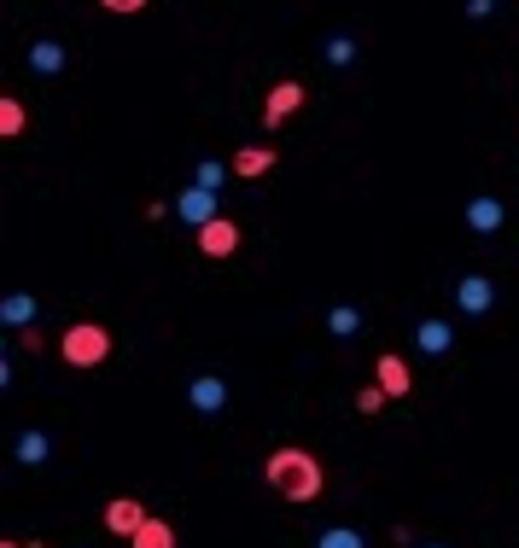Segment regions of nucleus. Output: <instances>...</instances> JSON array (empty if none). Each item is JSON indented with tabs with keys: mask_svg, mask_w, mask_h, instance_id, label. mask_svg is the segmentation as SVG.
<instances>
[{
	"mask_svg": "<svg viewBox=\"0 0 519 548\" xmlns=\"http://www.w3.org/2000/svg\"><path fill=\"white\" fill-rule=\"evenodd\" d=\"M269 484H275L286 502H321V490H327V473H321V461H315L310 449H298V444H286L269 455Z\"/></svg>",
	"mask_w": 519,
	"mask_h": 548,
	"instance_id": "f257e3e1",
	"label": "nucleus"
},
{
	"mask_svg": "<svg viewBox=\"0 0 519 548\" xmlns=\"http://www.w3.org/2000/svg\"><path fill=\"white\" fill-rule=\"evenodd\" d=\"M59 356H65V368H100L111 356V333L100 321H70L65 339H59Z\"/></svg>",
	"mask_w": 519,
	"mask_h": 548,
	"instance_id": "f03ea898",
	"label": "nucleus"
},
{
	"mask_svg": "<svg viewBox=\"0 0 519 548\" xmlns=\"http://www.w3.org/2000/svg\"><path fill=\"white\" fill-rule=\"evenodd\" d=\"M298 111H304V82H275V88H269V100H263V129L275 135L280 123H286V117H298Z\"/></svg>",
	"mask_w": 519,
	"mask_h": 548,
	"instance_id": "7ed1b4c3",
	"label": "nucleus"
},
{
	"mask_svg": "<svg viewBox=\"0 0 519 548\" xmlns=\"http://www.w3.org/2000/svg\"><path fill=\"white\" fill-rule=\"evenodd\" d=\"M146 508H140L135 496H111V502H105V531H111V537H123V543H135V531L140 525H146Z\"/></svg>",
	"mask_w": 519,
	"mask_h": 548,
	"instance_id": "20e7f679",
	"label": "nucleus"
},
{
	"mask_svg": "<svg viewBox=\"0 0 519 548\" xmlns=\"http://www.w3.org/2000/svg\"><path fill=\"white\" fill-rule=\"evenodd\" d=\"M374 385H380L385 397H409V391H415V368H409L397 350H385L380 362H374Z\"/></svg>",
	"mask_w": 519,
	"mask_h": 548,
	"instance_id": "39448f33",
	"label": "nucleus"
},
{
	"mask_svg": "<svg viewBox=\"0 0 519 548\" xmlns=\"http://www.w3.org/2000/svg\"><path fill=\"white\" fill-rule=\"evenodd\" d=\"M240 222H234V216H216V222H205V228H199V251H205V257H234V251H240Z\"/></svg>",
	"mask_w": 519,
	"mask_h": 548,
	"instance_id": "423d86ee",
	"label": "nucleus"
},
{
	"mask_svg": "<svg viewBox=\"0 0 519 548\" xmlns=\"http://www.w3.org/2000/svg\"><path fill=\"white\" fill-rule=\"evenodd\" d=\"M175 216L193 222V228H205V222H216L222 210H216V193H210V187H187V193L175 199Z\"/></svg>",
	"mask_w": 519,
	"mask_h": 548,
	"instance_id": "0eeeda50",
	"label": "nucleus"
},
{
	"mask_svg": "<svg viewBox=\"0 0 519 548\" xmlns=\"http://www.w3.org/2000/svg\"><path fill=\"white\" fill-rule=\"evenodd\" d=\"M455 304H461V315H485V309L496 304V286H490L485 274H461V286H455Z\"/></svg>",
	"mask_w": 519,
	"mask_h": 548,
	"instance_id": "6e6552de",
	"label": "nucleus"
},
{
	"mask_svg": "<svg viewBox=\"0 0 519 548\" xmlns=\"http://www.w3.org/2000/svg\"><path fill=\"white\" fill-rule=\"evenodd\" d=\"M228 170L240 175V181H251V175H269V170H275V146H240V152L228 158Z\"/></svg>",
	"mask_w": 519,
	"mask_h": 548,
	"instance_id": "1a4fd4ad",
	"label": "nucleus"
},
{
	"mask_svg": "<svg viewBox=\"0 0 519 548\" xmlns=\"http://www.w3.org/2000/svg\"><path fill=\"white\" fill-rule=\"evenodd\" d=\"M187 397H193V409H199V414H222V409H228V385H222L216 374L193 379V391H187Z\"/></svg>",
	"mask_w": 519,
	"mask_h": 548,
	"instance_id": "9d476101",
	"label": "nucleus"
},
{
	"mask_svg": "<svg viewBox=\"0 0 519 548\" xmlns=\"http://www.w3.org/2000/svg\"><path fill=\"white\" fill-rule=\"evenodd\" d=\"M502 222H508L502 199H473V205H467V228H473V234H496Z\"/></svg>",
	"mask_w": 519,
	"mask_h": 548,
	"instance_id": "9b49d317",
	"label": "nucleus"
},
{
	"mask_svg": "<svg viewBox=\"0 0 519 548\" xmlns=\"http://www.w3.org/2000/svg\"><path fill=\"white\" fill-rule=\"evenodd\" d=\"M129 548H175V525H170V519H146Z\"/></svg>",
	"mask_w": 519,
	"mask_h": 548,
	"instance_id": "f8f14e48",
	"label": "nucleus"
},
{
	"mask_svg": "<svg viewBox=\"0 0 519 548\" xmlns=\"http://www.w3.org/2000/svg\"><path fill=\"white\" fill-rule=\"evenodd\" d=\"M450 321H420V333H415V344L420 350H426V356H444V350H450Z\"/></svg>",
	"mask_w": 519,
	"mask_h": 548,
	"instance_id": "ddd939ff",
	"label": "nucleus"
},
{
	"mask_svg": "<svg viewBox=\"0 0 519 548\" xmlns=\"http://www.w3.org/2000/svg\"><path fill=\"white\" fill-rule=\"evenodd\" d=\"M24 123H30V117H24V105L12 100V94H0V135L18 140V135H24Z\"/></svg>",
	"mask_w": 519,
	"mask_h": 548,
	"instance_id": "4468645a",
	"label": "nucleus"
},
{
	"mask_svg": "<svg viewBox=\"0 0 519 548\" xmlns=\"http://www.w3.org/2000/svg\"><path fill=\"white\" fill-rule=\"evenodd\" d=\"M0 315H6V327H18V333H24V327H30V315H35V298H24V292H12V298L0 304Z\"/></svg>",
	"mask_w": 519,
	"mask_h": 548,
	"instance_id": "2eb2a0df",
	"label": "nucleus"
},
{
	"mask_svg": "<svg viewBox=\"0 0 519 548\" xmlns=\"http://www.w3.org/2000/svg\"><path fill=\"white\" fill-rule=\"evenodd\" d=\"M47 438H41V432H24V438H18V461H24V467H41V461H47Z\"/></svg>",
	"mask_w": 519,
	"mask_h": 548,
	"instance_id": "dca6fc26",
	"label": "nucleus"
},
{
	"mask_svg": "<svg viewBox=\"0 0 519 548\" xmlns=\"http://www.w3.org/2000/svg\"><path fill=\"white\" fill-rule=\"evenodd\" d=\"M30 65H35V70H59V65H65V47H53V41H35V47H30Z\"/></svg>",
	"mask_w": 519,
	"mask_h": 548,
	"instance_id": "f3484780",
	"label": "nucleus"
},
{
	"mask_svg": "<svg viewBox=\"0 0 519 548\" xmlns=\"http://www.w3.org/2000/svg\"><path fill=\"white\" fill-rule=\"evenodd\" d=\"M327 327H333V339H350V333L362 327V315H356V309H350V304H339V309H333V315H327Z\"/></svg>",
	"mask_w": 519,
	"mask_h": 548,
	"instance_id": "a211bd4d",
	"label": "nucleus"
},
{
	"mask_svg": "<svg viewBox=\"0 0 519 548\" xmlns=\"http://www.w3.org/2000/svg\"><path fill=\"white\" fill-rule=\"evenodd\" d=\"M315 548H368V543H362L350 525H333V531H321V543H315Z\"/></svg>",
	"mask_w": 519,
	"mask_h": 548,
	"instance_id": "6ab92c4d",
	"label": "nucleus"
},
{
	"mask_svg": "<svg viewBox=\"0 0 519 548\" xmlns=\"http://www.w3.org/2000/svg\"><path fill=\"white\" fill-rule=\"evenodd\" d=\"M228 164H216V158H205V164H199V187H210V193H222V181H228Z\"/></svg>",
	"mask_w": 519,
	"mask_h": 548,
	"instance_id": "aec40b11",
	"label": "nucleus"
},
{
	"mask_svg": "<svg viewBox=\"0 0 519 548\" xmlns=\"http://www.w3.org/2000/svg\"><path fill=\"white\" fill-rule=\"evenodd\" d=\"M385 403H391V397H385L380 385H362V391H356V409H362V414H380Z\"/></svg>",
	"mask_w": 519,
	"mask_h": 548,
	"instance_id": "412c9836",
	"label": "nucleus"
},
{
	"mask_svg": "<svg viewBox=\"0 0 519 548\" xmlns=\"http://www.w3.org/2000/svg\"><path fill=\"white\" fill-rule=\"evenodd\" d=\"M105 12H117V18H135V12H146V0H100Z\"/></svg>",
	"mask_w": 519,
	"mask_h": 548,
	"instance_id": "4be33fe9",
	"label": "nucleus"
},
{
	"mask_svg": "<svg viewBox=\"0 0 519 548\" xmlns=\"http://www.w3.org/2000/svg\"><path fill=\"white\" fill-rule=\"evenodd\" d=\"M18 344H24V350H47V333H41V327H24V333H18Z\"/></svg>",
	"mask_w": 519,
	"mask_h": 548,
	"instance_id": "5701e85b",
	"label": "nucleus"
},
{
	"mask_svg": "<svg viewBox=\"0 0 519 548\" xmlns=\"http://www.w3.org/2000/svg\"><path fill=\"white\" fill-rule=\"evenodd\" d=\"M24 548H47V543H41V537H35V543H24Z\"/></svg>",
	"mask_w": 519,
	"mask_h": 548,
	"instance_id": "b1692460",
	"label": "nucleus"
},
{
	"mask_svg": "<svg viewBox=\"0 0 519 548\" xmlns=\"http://www.w3.org/2000/svg\"><path fill=\"white\" fill-rule=\"evenodd\" d=\"M0 548H24V543H0Z\"/></svg>",
	"mask_w": 519,
	"mask_h": 548,
	"instance_id": "393cba45",
	"label": "nucleus"
}]
</instances>
